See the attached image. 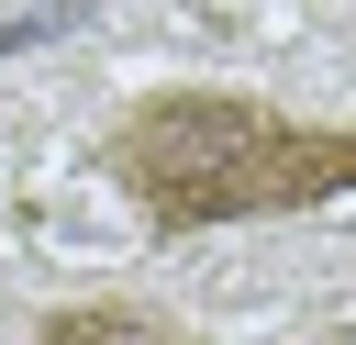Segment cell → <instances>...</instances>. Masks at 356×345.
Segmentation results:
<instances>
[{
	"label": "cell",
	"mask_w": 356,
	"mask_h": 345,
	"mask_svg": "<svg viewBox=\"0 0 356 345\" xmlns=\"http://www.w3.org/2000/svg\"><path fill=\"white\" fill-rule=\"evenodd\" d=\"M100 178L134 200L156 245L222 234V223H289L323 200H356V122H300L256 89H134L100 134Z\"/></svg>",
	"instance_id": "cell-1"
},
{
	"label": "cell",
	"mask_w": 356,
	"mask_h": 345,
	"mask_svg": "<svg viewBox=\"0 0 356 345\" xmlns=\"http://www.w3.org/2000/svg\"><path fill=\"white\" fill-rule=\"evenodd\" d=\"M22 345H200V334H189L178 312H156V300H122V289H111V300H56Z\"/></svg>",
	"instance_id": "cell-2"
}]
</instances>
